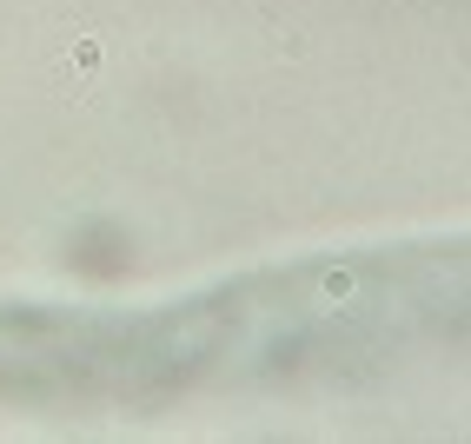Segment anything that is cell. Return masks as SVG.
Instances as JSON below:
<instances>
[{
  "label": "cell",
  "instance_id": "obj_1",
  "mask_svg": "<svg viewBox=\"0 0 471 444\" xmlns=\"http://www.w3.org/2000/svg\"><path fill=\"white\" fill-rule=\"evenodd\" d=\"M100 54H107V40H100V33H80V40L66 47V60H60V87H87V74L100 66Z\"/></svg>",
  "mask_w": 471,
  "mask_h": 444
},
{
  "label": "cell",
  "instance_id": "obj_2",
  "mask_svg": "<svg viewBox=\"0 0 471 444\" xmlns=\"http://www.w3.org/2000/svg\"><path fill=\"white\" fill-rule=\"evenodd\" d=\"M326 299H352V272H326Z\"/></svg>",
  "mask_w": 471,
  "mask_h": 444
}]
</instances>
